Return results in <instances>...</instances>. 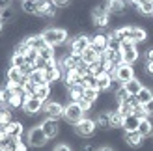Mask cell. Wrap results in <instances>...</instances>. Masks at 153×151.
<instances>
[{
  "label": "cell",
  "instance_id": "cell-21",
  "mask_svg": "<svg viewBox=\"0 0 153 151\" xmlns=\"http://www.w3.org/2000/svg\"><path fill=\"white\" fill-rule=\"evenodd\" d=\"M138 132L142 134L144 138H149L153 134V119L151 118H142L138 123Z\"/></svg>",
  "mask_w": 153,
  "mask_h": 151
},
{
  "label": "cell",
  "instance_id": "cell-8",
  "mask_svg": "<svg viewBox=\"0 0 153 151\" xmlns=\"http://www.w3.org/2000/svg\"><path fill=\"white\" fill-rule=\"evenodd\" d=\"M39 125H41V129H43L45 134H47V138H49V140L56 138L58 134H60V123H58V119L43 118L41 121H39Z\"/></svg>",
  "mask_w": 153,
  "mask_h": 151
},
{
  "label": "cell",
  "instance_id": "cell-9",
  "mask_svg": "<svg viewBox=\"0 0 153 151\" xmlns=\"http://www.w3.org/2000/svg\"><path fill=\"white\" fill-rule=\"evenodd\" d=\"M41 110H43V101L41 99H37L36 95L26 97L25 104H22V112H25V114H28V116H37Z\"/></svg>",
  "mask_w": 153,
  "mask_h": 151
},
{
  "label": "cell",
  "instance_id": "cell-30",
  "mask_svg": "<svg viewBox=\"0 0 153 151\" xmlns=\"http://www.w3.org/2000/svg\"><path fill=\"white\" fill-rule=\"evenodd\" d=\"M136 99H138V103L140 104H146L148 101H151L153 99V90L151 88H148V86H144L138 93H136Z\"/></svg>",
  "mask_w": 153,
  "mask_h": 151
},
{
  "label": "cell",
  "instance_id": "cell-49",
  "mask_svg": "<svg viewBox=\"0 0 153 151\" xmlns=\"http://www.w3.org/2000/svg\"><path fill=\"white\" fill-rule=\"evenodd\" d=\"M105 2H110V0H105Z\"/></svg>",
  "mask_w": 153,
  "mask_h": 151
},
{
  "label": "cell",
  "instance_id": "cell-46",
  "mask_svg": "<svg viewBox=\"0 0 153 151\" xmlns=\"http://www.w3.org/2000/svg\"><path fill=\"white\" fill-rule=\"evenodd\" d=\"M13 6V0H0V11L6 10V7H11Z\"/></svg>",
  "mask_w": 153,
  "mask_h": 151
},
{
  "label": "cell",
  "instance_id": "cell-45",
  "mask_svg": "<svg viewBox=\"0 0 153 151\" xmlns=\"http://www.w3.org/2000/svg\"><path fill=\"white\" fill-rule=\"evenodd\" d=\"M97 149H99V147L94 144V142H88V144L82 146V151H97Z\"/></svg>",
  "mask_w": 153,
  "mask_h": 151
},
{
  "label": "cell",
  "instance_id": "cell-24",
  "mask_svg": "<svg viewBox=\"0 0 153 151\" xmlns=\"http://www.w3.org/2000/svg\"><path fill=\"white\" fill-rule=\"evenodd\" d=\"M67 93H69V103H76L79 99H82L84 95V84H75L71 88H67Z\"/></svg>",
  "mask_w": 153,
  "mask_h": 151
},
{
  "label": "cell",
  "instance_id": "cell-20",
  "mask_svg": "<svg viewBox=\"0 0 153 151\" xmlns=\"http://www.w3.org/2000/svg\"><path fill=\"white\" fill-rule=\"evenodd\" d=\"M121 52H123V64H129V65H134L136 62H140V58H142V54L136 50V47L125 49V50H121Z\"/></svg>",
  "mask_w": 153,
  "mask_h": 151
},
{
  "label": "cell",
  "instance_id": "cell-31",
  "mask_svg": "<svg viewBox=\"0 0 153 151\" xmlns=\"http://www.w3.org/2000/svg\"><path fill=\"white\" fill-rule=\"evenodd\" d=\"M39 58L47 60V62H51V60L56 58V47H51V45H45V47L39 50Z\"/></svg>",
  "mask_w": 153,
  "mask_h": 151
},
{
  "label": "cell",
  "instance_id": "cell-2",
  "mask_svg": "<svg viewBox=\"0 0 153 151\" xmlns=\"http://www.w3.org/2000/svg\"><path fill=\"white\" fill-rule=\"evenodd\" d=\"M26 142H28V146L32 147V149H43L45 146L49 144V138H47V134L43 132L39 123L28 127V131H26Z\"/></svg>",
  "mask_w": 153,
  "mask_h": 151
},
{
  "label": "cell",
  "instance_id": "cell-28",
  "mask_svg": "<svg viewBox=\"0 0 153 151\" xmlns=\"http://www.w3.org/2000/svg\"><path fill=\"white\" fill-rule=\"evenodd\" d=\"M97 60H99V52H97V50H95V49L90 45V47H88L86 50L82 52V62H86V64L90 65V64L97 62Z\"/></svg>",
  "mask_w": 153,
  "mask_h": 151
},
{
  "label": "cell",
  "instance_id": "cell-48",
  "mask_svg": "<svg viewBox=\"0 0 153 151\" xmlns=\"http://www.w3.org/2000/svg\"><path fill=\"white\" fill-rule=\"evenodd\" d=\"M2 32H4V22L0 21V34H2Z\"/></svg>",
  "mask_w": 153,
  "mask_h": 151
},
{
  "label": "cell",
  "instance_id": "cell-3",
  "mask_svg": "<svg viewBox=\"0 0 153 151\" xmlns=\"http://www.w3.org/2000/svg\"><path fill=\"white\" fill-rule=\"evenodd\" d=\"M97 123H95V119H91L88 116H84L79 123H75L73 125V132L76 134V136H80V138H91V136H95L97 134Z\"/></svg>",
  "mask_w": 153,
  "mask_h": 151
},
{
  "label": "cell",
  "instance_id": "cell-40",
  "mask_svg": "<svg viewBox=\"0 0 153 151\" xmlns=\"http://www.w3.org/2000/svg\"><path fill=\"white\" fill-rule=\"evenodd\" d=\"M25 58H26V64H36V60L39 58V50H36V49H28V52L25 54Z\"/></svg>",
  "mask_w": 153,
  "mask_h": 151
},
{
  "label": "cell",
  "instance_id": "cell-1",
  "mask_svg": "<svg viewBox=\"0 0 153 151\" xmlns=\"http://www.w3.org/2000/svg\"><path fill=\"white\" fill-rule=\"evenodd\" d=\"M41 36H43V39L47 41V45H51V47H62V45L69 43V30L67 28H60V26L43 28Z\"/></svg>",
  "mask_w": 153,
  "mask_h": 151
},
{
  "label": "cell",
  "instance_id": "cell-17",
  "mask_svg": "<svg viewBox=\"0 0 153 151\" xmlns=\"http://www.w3.org/2000/svg\"><path fill=\"white\" fill-rule=\"evenodd\" d=\"M22 39H25V43L28 45L30 49H36V50H41L45 45H47V41L43 39L41 34H28V36L22 37Z\"/></svg>",
  "mask_w": 153,
  "mask_h": 151
},
{
  "label": "cell",
  "instance_id": "cell-37",
  "mask_svg": "<svg viewBox=\"0 0 153 151\" xmlns=\"http://www.w3.org/2000/svg\"><path fill=\"white\" fill-rule=\"evenodd\" d=\"M22 88H25L26 97H32V95H36V92H37V84H36V82H32L30 78L25 82V84H22Z\"/></svg>",
  "mask_w": 153,
  "mask_h": 151
},
{
  "label": "cell",
  "instance_id": "cell-29",
  "mask_svg": "<svg viewBox=\"0 0 153 151\" xmlns=\"http://www.w3.org/2000/svg\"><path fill=\"white\" fill-rule=\"evenodd\" d=\"M110 127L112 129H121L123 127V116L118 112V108L110 110Z\"/></svg>",
  "mask_w": 153,
  "mask_h": 151
},
{
  "label": "cell",
  "instance_id": "cell-43",
  "mask_svg": "<svg viewBox=\"0 0 153 151\" xmlns=\"http://www.w3.org/2000/svg\"><path fill=\"white\" fill-rule=\"evenodd\" d=\"M142 107H144V112H146V116H148V118H153V99L148 101L146 104H142Z\"/></svg>",
  "mask_w": 153,
  "mask_h": 151
},
{
  "label": "cell",
  "instance_id": "cell-26",
  "mask_svg": "<svg viewBox=\"0 0 153 151\" xmlns=\"http://www.w3.org/2000/svg\"><path fill=\"white\" fill-rule=\"evenodd\" d=\"M110 82H112V75H108V73H101L97 77V90L99 92H108L110 90Z\"/></svg>",
  "mask_w": 153,
  "mask_h": 151
},
{
  "label": "cell",
  "instance_id": "cell-35",
  "mask_svg": "<svg viewBox=\"0 0 153 151\" xmlns=\"http://www.w3.org/2000/svg\"><path fill=\"white\" fill-rule=\"evenodd\" d=\"M26 64V58L22 56V54H15V52H11V56H10V65H13V67H21Z\"/></svg>",
  "mask_w": 153,
  "mask_h": 151
},
{
  "label": "cell",
  "instance_id": "cell-16",
  "mask_svg": "<svg viewBox=\"0 0 153 151\" xmlns=\"http://www.w3.org/2000/svg\"><path fill=\"white\" fill-rule=\"evenodd\" d=\"M6 80L7 82H13V84H25V82L28 80V77H22V73H21L19 67L10 65L6 69Z\"/></svg>",
  "mask_w": 153,
  "mask_h": 151
},
{
  "label": "cell",
  "instance_id": "cell-34",
  "mask_svg": "<svg viewBox=\"0 0 153 151\" xmlns=\"http://www.w3.org/2000/svg\"><path fill=\"white\" fill-rule=\"evenodd\" d=\"M32 82H36L37 86H41V84H47V80H45V71L43 69H34V73L28 77Z\"/></svg>",
  "mask_w": 153,
  "mask_h": 151
},
{
  "label": "cell",
  "instance_id": "cell-36",
  "mask_svg": "<svg viewBox=\"0 0 153 151\" xmlns=\"http://www.w3.org/2000/svg\"><path fill=\"white\" fill-rule=\"evenodd\" d=\"M114 99H116V103L120 104V103H127L129 99H131V95H129V92H127V90H125L123 86H121V88L118 90V92L114 93Z\"/></svg>",
  "mask_w": 153,
  "mask_h": 151
},
{
  "label": "cell",
  "instance_id": "cell-23",
  "mask_svg": "<svg viewBox=\"0 0 153 151\" xmlns=\"http://www.w3.org/2000/svg\"><path fill=\"white\" fill-rule=\"evenodd\" d=\"M0 21L4 22V26L6 24H13L15 21H17V11H15V7H6V10L0 11Z\"/></svg>",
  "mask_w": 153,
  "mask_h": 151
},
{
  "label": "cell",
  "instance_id": "cell-15",
  "mask_svg": "<svg viewBox=\"0 0 153 151\" xmlns=\"http://www.w3.org/2000/svg\"><path fill=\"white\" fill-rule=\"evenodd\" d=\"M95 123H97V129H99V131L110 132V131H112V127H110V110H101V112H97Z\"/></svg>",
  "mask_w": 153,
  "mask_h": 151
},
{
  "label": "cell",
  "instance_id": "cell-32",
  "mask_svg": "<svg viewBox=\"0 0 153 151\" xmlns=\"http://www.w3.org/2000/svg\"><path fill=\"white\" fill-rule=\"evenodd\" d=\"M136 11H138V15H142V17H153V2H149V0L142 2Z\"/></svg>",
  "mask_w": 153,
  "mask_h": 151
},
{
  "label": "cell",
  "instance_id": "cell-7",
  "mask_svg": "<svg viewBox=\"0 0 153 151\" xmlns=\"http://www.w3.org/2000/svg\"><path fill=\"white\" fill-rule=\"evenodd\" d=\"M58 15V7L52 4V0H39V11H37V17L47 21V19H56Z\"/></svg>",
  "mask_w": 153,
  "mask_h": 151
},
{
  "label": "cell",
  "instance_id": "cell-11",
  "mask_svg": "<svg viewBox=\"0 0 153 151\" xmlns=\"http://www.w3.org/2000/svg\"><path fill=\"white\" fill-rule=\"evenodd\" d=\"M144 140H146V138H144L138 131L123 132V142H125V146L131 147V149H140V147H144Z\"/></svg>",
  "mask_w": 153,
  "mask_h": 151
},
{
  "label": "cell",
  "instance_id": "cell-39",
  "mask_svg": "<svg viewBox=\"0 0 153 151\" xmlns=\"http://www.w3.org/2000/svg\"><path fill=\"white\" fill-rule=\"evenodd\" d=\"M82 84H84V88H95L97 90V77L95 75H86V77L82 78Z\"/></svg>",
  "mask_w": 153,
  "mask_h": 151
},
{
  "label": "cell",
  "instance_id": "cell-38",
  "mask_svg": "<svg viewBox=\"0 0 153 151\" xmlns=\"http://www.w3.org/2000/svg\"><path fill=\"white\" fill-rule=\"evenodd\" d=\"M116 108H118V112H120V114L123 116V118H125V116H131V114H133V104L129 103V101H127V103H120Z\"/></svg>",
  "mask_w": 153,
  "mask_h": 151
},
{
  "label": "cell",
  "instance_id": "cell-42",
  "mask_svg": "<svg viewBox=\"0 0 153 151\" xmlns=\"http://www.w3.org/2000/svg\"><path fill=\"white\" fill-rule=\"evenodd\" d=\"M52 4H54L58 10H65V7L71 6V0H52Z\"/></svg>",
  "mask_w": 153,
  "mask_h": 151
},
{
  "label": "cell",
  "instance_id": "cell-5",
  "mask_svg": "<svg viewBox=\"0 0 153 151\" xmlns=\"http://www.w3.org/2000/svg\"><path fill=\"white\" fill-rule=\"evenodd\" d=\"M90 47V34H75L69 39V52H75V54H82L84 50Z\"/></svg>",
  "mask_w": 153,
  "mask_h": 151
},
{
  "label": "cell",
  "instance_id": "cell-4",
  "mask_svg": "<svg viewBox=\"0 0 153 151\" xmlns=\"http://www.w3.org/2000/svg\"><path fill=\"white\" fill-rule=\"evenodd\" d=\"M64 104L62 103H58L54 99H49V101H45L43 103V116L45 118H51V119H62L64 118Z\"/></svg>",
  "mask_w": 153,
  "mask_h": 151
},
{
  "label": "cell",
  "instance_id": "cell-22",
  "mask_svg": "<svg viewBox=\"0 0 153 151\" xmlns=\"http://www.w3.org/2000/svg\"><path fill=\"white\" fill-rule=\"evenodd\" d=\"M138 123H140V118H136L134 114L131 116H125L123 118V132H131V131H138Z\"/></svg>",
  "mask_w": 153,
  "mask_h": 151
},
{
  "label": "cell",
  "instance_id": "cell-33",
  "mask_svg": "<svg viewBox=\"0 0 153 151\" xmlns=\"http://www.w3.org/2000/svg\"><path fill=\"white\" fill-rule=\"evenodd\" d=\"M99 95H101V92L99 90H95V88H84V99H88L90 103H97V99H99Z\"/></svg>",
  "mask_w": 153,
  "mask_h": 151
},
{
  "label": "cell",
  "instance_id": "cell-44",
  "mask_svg": "<svg viewBox=\"0 0 153 151\" xmlns=\"http://www.w3.org/2000/svg\"><path fill=\"white\" fill-rule=\"evenodd\" d=\"M52 151H73V149H71L69 144H65V142H60V144H58L54 149H52Z\"/></svg>",
  "mask_w": 153,
  "mask_h": 151
},
{
  "label": "cell",
  "instance_id": "cell-13",
  "mask_svg": "<svg viewBox=\"0 0 153 151\" xmlns=\"http://www.w3.org/2000/svg\"><path fill=\"white\" fill-rule=\"evenodd\" d=\"M148 37H149V34H148V30L144 26L131 24V32H129V39L131 41H134L136 45H138V43H146Z\"/></svg>",
  "mask_w": 153,
  "mask_h": 151
},
{
  "label": "cell",
  "instance_id": "cell-12",
  "mask_svg": "<svg viewBox=\"0 0 153 151\" xmlns=\"http://www.w3.org/2000/svg\"><path fill=\"white\" fill-rule=\"evenodd\" d=\"M114 77H116L121 84H125L129 82L131 78H134V65H129V64H121L116 67V73H114Z\"/></svg>",
  "mask_w": 153,
  "mask_h": 151
},
{
  "label": "cell",
  "instance_id": "cell-27",
  "mask_svg": "<svg viewBox=\"0 0 153 151\" xmlns=\"http://www.w3.org/2000/svg\"><path fill=\"white\" fill-rule=\"evenodd\" d=\"M51 95H52L51 84H41V86H37V92H36V97H37V99H41V101L45 103V101L51 99Z\"/></svg>",
  "mask_w": 153,
  "mask_h": 151
},
{
  "label": "cell",
  "instance_id": "cell-25",
  "mask_svg": "<svg viewBox=\"0 0 153 151\" xmlns=\"http://www.w3.org/2000/svg\"><path fill=\"white\" fill-rule=\"evenodd\" d=\"M123 88L129 92V95H136V93H138L140 90L144 88V84H142V80H140L138 77H134V78H131L129 82H125Z\"/></svg>",
  "mask_w": 153,
  "mask_h": 151
},
{
  "label": "cell",
  "instance_id": "cell-19",
  "mask_svg": "<svg viewBox=\"0 0 153 151\" xmlns=\"http://www.w3.org/2000/svg\"><path fill=\"white\" fill-rule=\"evenodd\" d=\"M62 77H64V73L60 69V65L51 67V69H45V80H47V84H54V82L62 80Z\"/></svg>",
  "mask_w": 153,
  "mask_h": 151
},
{
  "label": "cell",
  "instance_id": "cell-41",
  "mask_svg": "<svg viewBox=\"0 0 153 151\" xmlns=\"http://www.w3.org/2000/svg\"><path fill=\"white\" fill-rule=\"evenodd\" d=\"M76 104H79V107H80L84 112H86V114H88V112H91V110H94V103H90L88 99H84V97H82V99H79V101H76Z\"/></svg>",
  "mask_w": 153,
  "mask_h": 151
},
{
  "label": "cell",
  "instance_id": "cell-18",
  "mask_svg": "<svg viewBox=\"0 0 153 151\" xmlns=\"http://www.w3.org/2000/svg\"><path fill=\"white\" fill-rule=\"evenodd\" d=\"M21 10L28 17H37L39 11V0H21Z\"/></svg>",
  "mask_w": 153,
  "mask_h": 151
},
{
  "label": "cell",
  "instance_id": "cell-14",
  "mask_svg": "<svg viewBox=\"0 0 153 151\" xmlns=\"http://www.w3.org/2000/svg\"><path fill=\"white\" fill-rule=\"evenodd\" d=\"M4 131L13 138H22L25 136V123H22L21 119H13V121H10L4 127Z\"/></svg>",
  "mask_w": 153,
  "mask_h": 151
},
{
  "label": "cell",
  "instance_id": "cell-47",
  "mask_svg": "<svg viewBox=\"0 0 153 151\" xmlns=\"http://www.w3.org/2000/svg\"><path fill=\"white\" fill-rule=\"evenodd\" d=\"M97 151H116V149H114L110 144H105V146H101V147H99Z\"/></svg>",
  "mask_w": 153,
  "mask_h": 151
},
{
  "label": "cell",
  "instance_id": "cell-10",
  "mask_svg": "<svg viewBox=\"0 0 153 151\" xmlns=\"http://www.w3.org/2000/svg\"><path fill=\"white\" fill-rule=\"evenodd\" d=\"M90 45L99 52V54H103V52L108 49V37H106L105 32H101V30H99L97 34L90 36Z\"/></svg>",
  "mask_w": 153,
  "mask_h": 151
},
{
  "label": "cell",
  "instance_id": "cell-6",
  "mask_svg": "<svg viewBox=\"0 0 153 151\" xmlns=\"http://www.w3.org/2000/svg\"><path fill=\"white\" fill-rule=\"evenodd\" d=\"M84 116H86V112H84L76 103H67V104H65V108H64V119H65L69 125L79 123Z\"/></svg>",
  "mask_w": 153,
  "mask_h": 151
}]
</instances>
